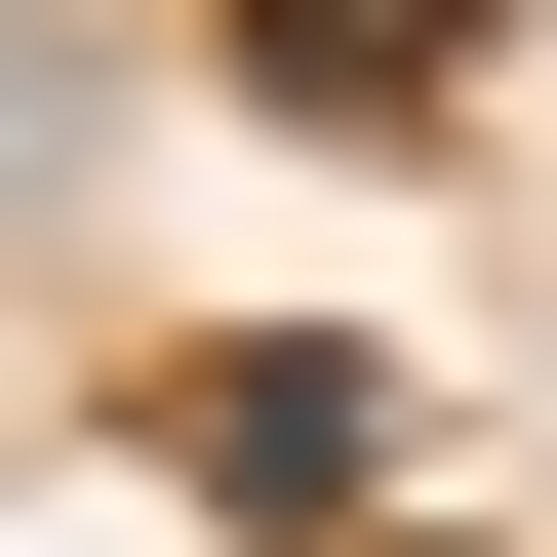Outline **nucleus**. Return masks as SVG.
I'll use <instances>...</instances> for the list:
<instances>
[{"instance_id":"f257e3e1","label":"nucleus","mask_w":557,"mask_h":557,"mask_svg":"<svg viewBox=\"0 0 557 557\" xmlns=\"http://www.w3.org/2000/svg\"><path fill=\"white\" fill-rule=\"evenodd\" d=\"M239 40H319V81H438V40H478V0H239Z\"/></svg>"}]
</instances>
